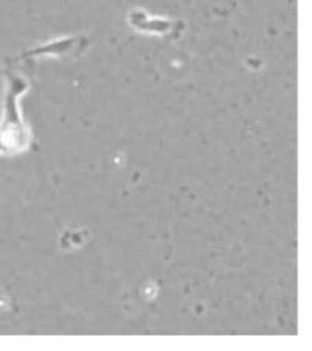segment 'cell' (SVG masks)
<instances>
[{"instance_id":"6da1fadb","label":"cell","mask_w":312,"mask_h":351,"mask_svg":"<svg viewBox=\"0 0 312 351\" xmlns=\"http://www.w3.org/2000/svg\"><path fill=\"white\" fill-rule=\"evenodd\" d=\"M7 94L2 119H0V155H18L25 152L32 143V133L22 121L19 99L28 89V82L14 72L5 73Z\"/></svg>"},{"instance_id":"7a4b0ae2","label":"cell","mask_w":312,"mask_h":351,"mask_svg":"<svg viewBox=\"0 0 312 351\" xmlns=\"http://www.w3.org/2000/svg\"><path fill=\"white\" fill-rule=\"evenodd\" d=\"M82 41H84V39L80 36L55 39V41H50L45 45H41V47L30 50V52H27L22 58H35V56H44V55H52V56L67 55L73 52V50L80 45Z\"/></svg>"},{"instance_id":"3957f363","label":"cell","mask_w":312,"mask_h":351,"mask_svg":"<svg viewBox=\"0 0 312 351\" xmlns=\"http://www.w3.org/2000/svg\"><path fill=\"white\" fill-rule=\"evenodd\" d=\"M130 16H132L133 25L138 28V30L158 33V35H161V33L170 32V27H172V24H170L169 21L147 18V14L144 13V11H134V13Z\"/></svg>"}]
</instances>
